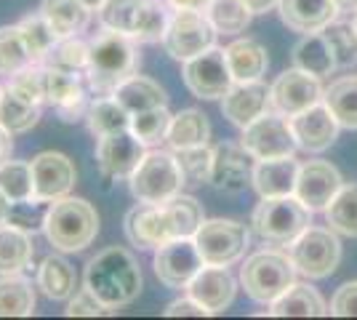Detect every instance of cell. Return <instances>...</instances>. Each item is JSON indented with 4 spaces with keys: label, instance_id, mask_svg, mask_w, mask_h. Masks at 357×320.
Listing matches in <instances>:
<instances>
[{
    "label": "cell",
    "instance_id": "obj_1",
    "mask_svg": "<svg viewBox=\"0 0 357 320\" xmlns=\"http://www.w3.org/2000/svg\"><path fill=\"white\" fill-rule=\"evenodd\" d=\"M136 67H139V54L131 35L102 27V32L89 43L86 80L93 93L112 96L126 77L134 75Z\"/></svg>",
    "mask_w": 357,
    "mask_h": 320
},
{
    "label": "cell",
    "instance_id": "obj_2",
    "mask_svg": "<svg viewBox=\"0 0 357 320\" xmlns=\"http://www.w3.org/2000/svg\"><path fill=\"white\" fill-rule=\"evenodd\" d=\"M86 289H91L109 310L131 305L142 294V270L134 254L112 245L96 254L86 267Z\"/></svg>",
    "mask_w": 357,
    "mask_h": 320
},
{
    "label": "cell",
    "instance_id": "obj_3",
    "mask_svg": "<svg viewBox=\"0 0 357 320\" xmlns=\"http://www.w3.org/2000/svg\"><path fill=\"white\" fill-rule=\"evenodd\" d=\"M240 283L253 302L272 305L283 291H288L296 283V264L288 251L261 248L243 261Z\"/></svg>",
    "mask_w": 357,
    "mask_h": 320
},
{
    "label": "cell",
    "instance_id": "obj_4",
    "mask_svg": "<svg viewBox=\"0 0 357 320\" xmlns=\"http://www.w3.org/2000/svg\"><path fill=\"white\" fill-rule=\"evenodd\" d=\"M45 238L59 251H83L99 232L96 208L83 198H59L48 206Z\"/></svg>",
    "mask_w": 357,
    "mask_h": 320
},
{
    "label": "cell",
    "instance_id": "obj_5",
    "mask_svg": "<svg viewBox=\"0 0 357 320\" xmlns=\"http://www.w3.org/2000/svg\"><path fill=\"white\" fill-rule=\"evenodd\" d=\"M310 213L312 211L296 195L261 198V203L253 208L251 224L259 232V238H264L267 243L291 245L304 229L312 224Z\"/></svg>",
    "mask_w": 357,
    "mask_h": 320
},
{
    "label": "cell",
    "instance_id": "obj_6",
    "mask_svg": "<svg viewBox=\"0 0 357 320\" xmlns=\"http://www.w3.org/2000/svg\"><path fill=\"white\" fill-rule=\"evenodd\" d=\"M184 184L187 179L178 166L176 153H165V150L147 153L131 174V192L139 203H165L178 195Z\"/></svg>",
    "mask_w": 357,
    "mask_h": 320
},
{
    "label": "cell",
    "instance_id": "obj_7",
    "mask_svg": "<svg viewBox=\"0 0 357 320\" xmlns=\"http://www.w3.org/2000/svg\"><path fill=\"white\" fill-rule=\"evenodd\" d=\"M288 254L296 264V273L310 280H323L336 273L342 261V241L331 227H310L288 245Z\"/></svg>",
    "mask_w": 357,
    "mask_h": 320
},
{
    "label": "cell",
    "instance_id": "obj_8",
    "mask_svg": "<svg viewBox=\"0 0 357 320\" xmlns=\"http://www.w3.org/2000/svg\"><path fill=\"white\" fill-rule=\"evenodd\" d=\"M248 238V227L235 219H206L195 232L197 251L211 267H229L243 259Z\"/></svg>",
    "mask_w": 357,
    "mask_h": 320
},
{
    "label": "cell",
    "instance_id": "obj_9",
    "mask_svg": "<svg viewBox=\"0 0 357 320\" xmlns=\"http://www.w3.org/2000/svg\"><path fill=\"white\" fill-rule=\"evenodd\" d=\"M216 40V30L206 11H174L163 35L165 51L178 61H190L208 51Z\"/></svg>",
    "mask_w": 357,
    "mask_h": 320
},
{
    "label": "cell",
    "instance_id": "obj_10",
    "mask_svg": "<svg viewBox=\"0 0 357 320\" xmlns=\"http://www.w3.org/2000/svg\"><path fill=\"white\" fill-rule=\"evenodd\" d=\"M240 144L253 160H272V158H288L298 150L296 137L291 131V121L280 112H267L256 118L251 125L243 128Z\"/></svg>",
    "mask_w": 357,
    "mask_h": 320
},
{
    "label": "cell",
    "instance_id": "obj_11",
    "mask_svg": "<svg viewBox=\"0 0 357 320\" xmlns=\"http://www.w3.org/2000/svg\"><path fill=\"white\" fill-rule=\"evenodd\" d=\"M184 83L197 99H224L235 86L224 48L211 46L195 59L184 61Z\"/></svg>",
    "mask_w": 357,
    "mask_h": 320
},
{
    "label": "cell",
    "instance_id": "obj_12",
    "mask_svg": "<svg viewBox=\"0 0 357 320\" xmlns=\"http://www.w3.org/2000/svg\"><path fill=\"white\" fill-rule=\"evenodd\" d=\"M323 96H326V89L320 86V77L310 75L298 67L285 70L283 75H278V80L269 86L272 109L285 115V118H294L298 112L320 105Z\"/></svg>",
    "mask_w": 357,
    "mask_h": 320
},
{
    "label": "cell",
    "instance_id": "obj_13",
    "mask_svg": "<svg viewBox=\"0 0 357 320\" xmlns=\"http://www.w3.org/2000/svg\"><path fill=\"white\" fill-rule=\"evenodd\" d=\"M206 267L195 238H174L158 248L155 275L168 289H187L190 280Z\"/></svg>",
    "mask_w": 357,
    "mask_h": 320
},
{
    "label": "cell",
    "instance_id": "obj_14",
    "mask_svg": "<svg viewBox=\"0 0 357 320\" xmlns=\"http://www.w3.org/2000/svg\"><path fill=\"white\" fill-rule=\"evenodd\" d=\"M144 142L136 137L131 128H123L115 134H107L96 144L99 168L112 179H131L139 163L144 160Z\"/></svg>",
    "mask_w": 357,
    "mask_h": 320
},
{
    "label": "cell",
    "instance_id": "obj_15",
    "mask_svg": "<svg viewBox=\"0 0 357 320\" xmlns=\"http://www.w3.org/2000/svg\"><path fill=\"white\" fill-rule=\"evenodd\" d=\"M342 174L339 168L328 160H307L298 168V179H296V195L310 211H326L328 203L336 198V192L342 190Z\"/></svg>",
    "mask_w": 357,
    "mask_h": 320
},
{
    "label": "cell",
    "instance_id": "obj_16",
    "mask_svg": "<svg viewBox=\"0 0 357 320\" xmlns=\"http://www.w3.org/2000/svg\"><path fill=\"white\" fill-rule=\"evenodd\" d=\"M208 184L219 192H243L248 184H253L251 155L245 153L243 144L224 142L213 147V163H211Z\"/></svg>",
    "mask_w": 357,
    "mask_h": 320
},
{
    "label": "cell",
    "instance_id": "obj_17",
    "mask_svg": "<svg viewBox=\"0 0 357 320\" xmlns=\"http://www.w3.org/2000/svg\"><path fill=\"white\" fill-rule=\"evenodd\" d=\"M291 121V131L296 137L298 150L304 153H326L328 147H333V142L339 139V121L333 118V112L326 107V102L310 107L304 112H298Z\"/></svg>",
    "mask_w": 357,
    "mask_h": 320
},
{
    "label": "cell",
    "instance_id": "obj_18",
    "mask_svg": "<svg viewBox=\"0 0 357 320\" xmlns=\"http://www.w3.org/2000/svg\"><path fill=\"white\" fill-rule=\"evenodd\" d=\"M32 182H35V198L54 200L64 198L75 184V166L67 155L61 153H40L30 160Z\"/></svg>",
    "mask_w": 357,
    "mask_h": 320
},
{
    "label": "cell",
    "instance_id": "obj_19",
    "mask_svg": "<svg viewBox=\"0 0 357 320\" xmlns=\"http://www.w3.org/2000/svg\"><path fill=\"white\" fill-rule=\"evenodd\" d=\"M272 99H269V86L264 80H248V83H235L227 96L222 99V115L232 125L245 128L256 118L267 115Z\"/></svg>",
    "mask_w": 357,
    "mask_h": 320
},
{
    "label": "cell",
    "instance_id": "obj_20",
    "mask_svg": "<svg viewBox=\"0 0 357 320\" xmlns=\"http://www.w3.org/2000/svg\"><path fill=\"white\" fill-rule=\"evenodd\" d=\"M190 296L197 299L200 305L208 310L211 315L224 312L227 307L235 302V294H238V283L235 277L227 273V267H211L206 264L200 273L190 280Z\"/></svg>",
    "mask_w": 357,
    "mask_h": 320
},
{
    "label": "cell",
    "instance_id": "obj_21",
    "mask_svg": "<svg viewBox=\"0 0 357 320\" xmlns=\"http://www.w3.org/2000/svg\"><path fill=\"white\" fill-rule=\"evenodd\" d=\"M298 168H301V163L294 155L272 158V160H256V166H253V190L259 192V198H285V195H294Z\"/></svg>",
    "mask_w": 357,
    "mask_h": 320
},
{
    "label": "cell",
    "instance_id": "obj_22",
    "mask_svg": "<svg viewBox=\"0 0 357 320\" xmlns=\"http://www.w3.org/2000/svg\"><path fill=\"white\" fill-rule=\"evenodd\" d=\"M126 235L139 248H160L171 241L160 203H139L126 216Z\"/></svg>",
    "mask_w": 357,
    "mask_h": 320
},
{
    "label": "cell",
    "instance_id": "obj_23",
    "mask_svg": "<svg viewBox=\"0 0 357 320\" xmlns=\"http://www.w3.org/2000/svg\"><path fill=\"white\" fill-rule=\"evenodd\" d=\"M278 8L285 27L301 35L320 32L339 14L333 0H280Z\"/></svg>",
    "mask_w": 357,
    "mask_h": 320
},
{
    "label": "cell",
    "instance_id": "obj_24",
    "mask_svg": "<svg viewBox=\"0 0 357 320\" xmlns=\"http://www.w3.org/2000/svg\"><path fill=\"white\" fill-rule=\"evenodd\" d=\"M269 315L272 318H320V315H331V310L317 289L307 283H294L269 305Z\"/></svg>",
    "mask_w": 357,
    "mask_h": 320
},
{
    "label": "cell",
    "instance_id": "obj_25",
    "mask_svg": "<svg viewBox=\"0 0 357 320\" xmlns=\"http://www.w3.org/2000/svg\"><path fill=\"white\" fill-rule=\"evenodd\" d=\"M227 54V61H229V70H232V77L235 83H248V80H261V75L267 73L269 67V56L267 48L261 43H256L251 38H243V40H235L224 48Z\"/></svg>",
    "mask_w": 357,
    "mask_h": 320
},
{
    "label": "cell",
    "instance_id": "obj_26",
    "mask_svg": "<svg viewBox=\"0 0 357 320\" xmlns=\"http://www.w3.org/2000/svg\"><path fill=\"white\" fill-rule=\"evenodd\" d=\"M294 67L314 77H326L339 67L336 56H333V48L323 32H310L294 46Z\"/></svg>",
    "mask_w": 357,
    "mask_h": 320
},
{
    "label": "cell",
    "instance_id": "obj_27",
    "mask_svg": "<svg viewBox=\"0 0 357 320\" xmlns=\"http://www.w3.org/2000/svg\"><path fill=\"white\" fill-rule=\"evenodd\" d=\"M40 14L59 38H70V35H80L89 27L91 8L80 0H43Z\"/></svg>",
    "mask_w": 357,
    "mask_h": 320
},
{
    "label": "cell",
    "instance_id": "obj_28",
    "mask_svg": "<svg viewBox=\"0 0 357 320\" xmlns=\"http://www.w3.org/2000/svg\"><path fill=\"white\" fill-rule=\"evenodd\" d=\"M112 96H115L131 115L144 112V109H152V107L168 105V96H165L163 86L155 83V80H149V77H142V75L126 77L118 89H115Z\"/></svg>",
    "mask_w": 357,
    "mask_h": 320
},
{
    "label": "cell",
    "instance_id": "obj_29",
    "mask_svg": "<svg viewBox=\"0 0 357 320\" xmlns=\"http://www.w3.org/2000/svg\"><path fill=\"white\" fill-rule=\"evenodd\" d=\"M208 137H211L208 115L200 112V109H181V112L174 115L165 142H168L171 150H187V147L208 144Z\"/></svg>",
    "mask_w": 357,
    "mask_h": 320
},
{
    "label": "cell",
    "instance_id": "obj_30",
    "mask_svg": "<svg viewBox=\"0 0 357 320\" xmlns=\"http://www.w3.org/2000/svg\"><path fill=\"white\" fill-rule=\"evenodd\" d=\"M165 216V224L171 232V241L174 238H195V232L200 229V224L206 222L203 216V206L192 198V195H174L171 200L160 203Z\"/></svg>",
    "mask_w": 357,
    "mask_h": 320
},
{
    "label": "cell",
    "instance_id": "obj_31",
    "mask_svg": "<svg viewBox=\"0 0 357 320\" xmlns=\"http://www.w3.org/2000/svg\"><path fill=\"white\" fill-rule=\"evenodd\" d=\"M75 286H77V275L64 257H48L38 267V289L43 291L48 299L64 302L75 294Z\"/></svg>",
    "mask_w": 357,
    "mask_h": 320
},
{
    "label": "cell",
    "instance_id": "obj_32",
    "mask_svg": "<svg viewBox=\"0 0 357 320\" xmlns=\"http://www.w3.org/2000/svg\"><path fill=\"white\" fill-rule=\"evenodd\" d=\"M35 289L19 273L0 277V318H27L35 312Z\"/></svg>",
    "mask_w": 357,
    "mask_h": 320
},
{
    "label": "cell",
    "instance_id": "obj_33",
    "mask_svg": "<svg viewBox=\"0 0 357 320\" xmlns=\"http://www.w3.org/2000/svg\"><path fill=\"white\" fill-rule=\"evenodd\" d=\"M326 107L333 112L342 128L357 131V75H347L333 80L323 96Z\"/></svg>",
    "mask_w": 357,
    "mask_h": 320
},
{
    "label": "cell",
    "instance_id": "obj_34",
    "mask_svg": "<svg viewBox=\"0 0 357 320\" xmlns=\"http://www.w3.org/2000/svg\"><path fill=\"white\" fill-rule=\"evenodd\" d=\"M32 261L30 232L3 224L0 227V275H14L27 270Z\"/></svg>",
    "mask_w": 357,
    "mask_h": 320
},
{
    "label": "cell",
    "instance_id": "obj_35",
    "mask_svg": "<svg viewBox=\"0 0 357 320\" xmlns=\"http://www.w3.org/2000/svg\"><path fill=\"white\" fill-rule=\"evenodd\" d=\"M86 121H89L91 134L96 139H102V137H107V134L131 128V112L120 105L115 96H102V99L91 102Z\"/></svg>",
    "mask_w": 357,
    "mask_h": 320
},
{
    "label": "cell",
    "instance_id": "obj_36",
    "mask_svg": "<svg viewBox=\"0 0 357 320\" xmlns=\"http://www.w3.org/2000/svg\"><path fill=\"white\" fill-rule=\"evenodd\" d=\"M40 118V105H32L22 99L11 89H3L0 93V125L11 134H24Z\"/></svg>",
    "mask_w": 357,
    "mask_h": 320
},
{
    "label": "cell",
    "instance_id": "obj_37",
    "mask_svg": "<svg viewBox=\"0 0 357 320\" xmlns=\"http://www.w3.org/2000/svg\"><path fill=\"white\" fill-rule=\"evenodd\" d=\"M326 222L344 238H357V184H342L336 198L328 203Z\"/></svg>",
    "mask_w": 357,
    "mask_h": 320
},
{
    "label": "cell",
    "instance_id": "obj_38",
    "mask_svg": "<svg viewBox=\"0 0 357 320\" xmlns=\"http://www.w3.org/2000/svg\"><path fill=\"white\" fill-rule=\"evenodd\" d=\"M206 16L211 19L216 32L238 35V32L248 30L253 14L243 0H211V6L206 8Z\"/></svg>",
    "mask_w": 357,
    "mask_h": 320
},
{
    "label": "cell",
    "instance_id": "obj_39",
    "mask_svg": "<svg viewBox=\"0 0 357 320\" xmlns=\"http://www.w3.org/2000/svg\"><path fill=\"white\" fill-rule=\"evenodd\" d=\"M19 32H22V40H24V46L30 51L32 64H43L45 56H48V51L59 40V35H56L54 27L45 22L43 14L24 16V19L19 22Z\"/></svg>",
    "mask_w": 357,
    "mask_h": 320
},
{
    "label": "cell",
    "instance_id": "obj_40",
    "mask_svg": "<svg viewBox=\"0 0 357 320\" xmlns=\"http://www.w3.org/2000/svg\"><path fill=\"white\" fill-rule=\"evenodd\" d=\"M45 67H59V70H67V73H83L89 70V43L80 40L77 35H70V38H59L54 48L48 51V56L43 61Z\"/></svg>",
    "mask_w": 357,
    "mask_h": 320
},
{
    "label": "cell",
    "instance_id": "obj_41",
    "mask_svg": "<svg viewBox=\"0 0 357 320\" xmlns=\"http://www.w3.org/2000/svg\"><path fill=\"white\" fill-rule=\"evenodd\" d=\"M168 11L160 0H144L142 8H139V16H136V27H134V40L139 43H158L163 40L165 27H168Z\"/></svg>",
    "mask_w": 357,
    "mask_h": 320
},
{
    "label": "cell",
    "instance_id": "obj_42",
    "mask_svg": "<svg viewBox=\"0 0 357 320\" xmlns=\"http://www.w3.org/2000/svg\"><path fill=\"white\" fill-rule=\"evenodd\" d=\"M30 51L22 40L19 24L16 27H0V75H16L19 70L30 67Z\"/></svg>",
    "mask_w": 357,
    "mask_h": 320
},
{
    "label": "cell",
    "instance_id": "obj_43",
    "mask_svg": "<svg viewBox=\"0 0 357 320\" xmlns=\"http://www.w3.org/2000/svg\"><path fill=\"white\" fill-rule=\"evenodd\" d=\"M0 190L11 200L35 198L32 163H24V160H6V163L0 166Z\"/></svg>",
    "mask_w": 357,
    "mask_h": 320
},
{
    "label": "cell",
    "instance_id": "obj_44",
    "mask_svg": "<svg viewBox=\"0 0 357 320\" xmlns=\"http://www.w3.org/2000/svg\"><path fill=\"white\" fill-rule=\"evenodd\" d=\"M323 35L326 40L333 48V56H336V64L339 67H352L357 61V27L349 24V22H331L323 27Z\"/></svg>",
    "mask_w": 357,
    "mask_h": 320
},
{
    "label": "cell",
    "instance_id": "obj_45",
    "mask_svg": "<svg viewBox=\"0 0 357 320\" xmlns=\"http://www.w3.org/2000/svg\"><path fill=\"white\" fill-rule=\"evenodd\" d=\"M171 121H174V115L165 107H152V109L131 115V131L144 144H158V142H163L168 137Z\"/></svg>",
    "mask_w": 357,
    "mask_h": 320
},
{
    "label": "cell",
    "instance_id": "obj_46",
    "mask_svg": "<svg viewBox=\"0 0 357 320\" xmlns=\"http://www.w3.org/2000/svg\"><path fill=\"white\" fill-rule=\"evenodd\" d=\"M48 200L40 198H27V200H14L11 203V211L6 224L16 229H24V232H38L45 227V216H48Z\"/></svg>",
    "mask_w": 357,
    "mask_h": 320
},
{
    "label": "cell",
    "instance_id": "obj_47",
    "mask_svg": "<svg viewBox=\"0 0 357 320\" xmlns=\"http://www.w3.org/2000/svg\"><path fill=\"white\" fill-rule=\"evenodd\" d=\"M142 3H144V0H107L105 6L99 8L102 27L126 32V35H134L136 16H139Z\"/></svg>",
    "mask_w": 357,
    "mask_h": 320
},
{
    "label": "cell",
    "instance_id": "obj_48",
    "mask_svg": "<svg viewBox=\"0 0 357 320\" xmlns=\"http://www.w3.org/2000/svg\"><path fill=\"white\" fill-rule=\"evenodd\" d=\"M80 93H83V86H80L77 73H67L59 67H45V102L59 107L75 96H80Z\"/></svg>",
    "mask_w": 357,
    "mask_h": 320
},
{
    "label": "cell",
    "instance_id": "obj_49",
    "mask_svg": "<svg viewBox=\"0 0 357 320\" xmlns=\"http://www.w3.org/2000/svg\"><path fill=\"white\" fill-rule=\"evenodd\" d=\"M187 184H203L211 176V163H213V147L200 144V147H187V150H174Z\"/></svg>",
    "mask_w": 357,
    "mask_h": 320
},
{
    "label": "cell",
    "instance_id": "obj_50",
    "mask_svg": "<svg viewBox=\"0 0 357 320\" xmlns=\"http://www.w3.org/2000/svg\"><path fill=\"white\" fill-rule=\"evenodd\" d=\"M8 89L14 93H19L22 99L32 102V105L45 102V67L30 64V67L19 70V73L11 75V80H8Z\"/></svg>",
    "mask_w": 357,
    "mask_h": 320
},
{
    "label": "cell",
    "instance_id": "obj_51",
    "mask_svg": "<svg viewBox=\"0 0 357 320\" xmlns=\"http://www.w3.org/2000/svg\"><path fill=\"white\" fill-rule=\"evenodd\" d=\"M107 312H112V310L91 289L77 291L75 299L67 305V318H99V315H107Z\"/></svg>",
    "mask_w": 357,
    "mask_h": 320
},
{
    "label": "cell",
    "instance_id": "obj_52",
    "mask_svg": "<svg viewBox=\"0 0 357 320\" xmlns=\"http://www.w3.org/2000/svg\"><path fill=\"white\" fill-rule=\"evenodd\" d=\"M328 310L336 318H357V280H349V283L339 286Z\"/></svg>",
    "mask_w": 357,
    "mask_h": 320
},
{
    "label": "cell",
    "instance_id": "obj_53",
    "mask_svg": "<svg viewBox=\"0 0 357 320\" xmlns=\"http://www.w3.org/2000/svg\"><path fill=\"white\" fill-rule=\"evenodd\" d=\"M203 315H211V312L192 296L176 299L165 307V318H203Z\"/></svg>",
    "mask_w": 357,
    "mask_h": 320
},
{
    "label": "cell",
    "instance_id": "obj_54",
    "mask_svg": "<svg viewBox=\"0 0 357 320\" xmlns=\"http://www.w3.org/2000/svg\"><path fill=\"white\" fill-rule=\"evenodd\" d=\"M89 107L91 105H89V99H86V93H80V96H75V99L56 107V112H59L61 121L73 123V121H77V118H86V115H89Z\"/></svg>",
    "mask_w": 357,
    "mask_h": 320
},
{
    "label": "cell",
    "instance_id": "obj_55",
    "mask_svg": "<svg viewBox=\"0 0 357 320\" xmlns=\"http://www.w3.org/2000/svg\"><path fill=\"white\" fill-rule=\"evenodd\" d=\"M168 6L174 11H206L211 0H168Z\"/></svg>",
    "mask_w": 357,
    "mask_h": 320
},
{
    "label": "cell",
    "instance_id": "obj_56",
    "mask_svg": "<svg viewBox=\"0 0 357 320\" xmlns=\"http://www.w3.org/2000/svg\"><path fill=\"white\" fill-rule=\"evenodd\" d=\"M11 137H14V134H11V131H6V128L0 125V166L11 158V150H14V139Z\"/></svg>",
    "mask_w": 357,
    "mask_h": 320
},
{
    "label": "cell",
    "instance_id": "obj_57",
    "mask_svg": "<svg viewBox=\"0 0 357 320\" xmlns=\"http://www.w3.org/2000/svg\"><path fill=\"white\" fill-rule=\"evenodd\" d=\"M248 8H251V14H267V11H272L280 0H243Z\"/></svg>",
    "mask_w": 357,
    "mask_h": 320
},
{
    "label": "cell",
    "instance_id": "obj_58",
    "mask_svg": "<svg viewBox=\"0 0 357 320\" xmlns=\"http://www.w3.org/2000/svg\"><path fill=\"white\" fill-rule=\"evenodd\" d=\"M11 203H14V200H11L8 195H6V192H3V190H0V227H3V224H6V219H8Z\"/></svg>",
    "mask_w": 357,
    "mask_h": 320
},
{
    "label": "cell",
    "instance_id": "obj_59",
    "mask_svg": "<svg viewBox=\"0 0 357 320\" xmlns=\"http://www.w3.org/2000/svg\"><path fill=\"white\" fill-rule=\"evenodd\" d=\"M333 3H336L339 14H342V11H357V0H333Z\"/></svg>",
    "mask_w": 357,
    "mask_h": 320
},
{
    "label": "cell",
    "instance_id": "obj_60",
    "mask_svg": "<svg viewBox=\"0 0 357 320\" xmlns=\"http://www.w3.org/2000/svg\"><path fill=\"white\" fill-rule=\"evenodd\" d=\"M80 3H86V6H89L91 11H99V8H102V6H105L107 0H80Z\"/></svg>",
    "mask_w": 357,
    "mask_h": 320
},
{
    "label": "cell",
    "instance_id": "obj_61",
    "mask_svg": "<svg viewBox=\"0 0 357 320\" xmlns=\"http://www.w3.org/2000/svg\"><path fill=\"white\" fill-rule=\"evenodd\" d=\"M355 27H357V11H355Z\"/></svg>",
    "mask_w": 357,
    "mask_h": 320
},
{
    "label": "cell",
    "instance_id": "obj_62",
    "mask_svg": "<svg viewBox=\"0 0 357 320\" xmlns=\"http://www.w3.org/2000/svg\"><path fill=\"white\" fill-rule=\"evenodd\" d=\"M0 93H3V89H0Z\"/></svg>",
    "mask_w": 357,
    "mask_h": 320
}]
</instances>
